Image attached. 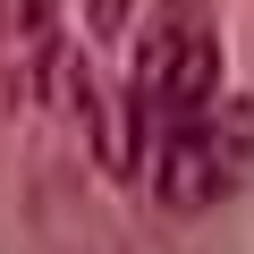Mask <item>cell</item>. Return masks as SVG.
I'll use <instances>...</instances> for the list:
<instances>
[{"label":"cell","mask_w":254,"mask_h":254,"mask_svg":"<svg viewBox=\"0 0 254 254\" xmlns=\"http://www.w3.org/2000/svg\"><path fill=\"white\" fill-rule=\"evenodd\" d=\"M246 178H254V102L246 93H220L212 110L153 127V203L161 212L195 220V212L229 203Z\"/></svg>","instance_id":"cell-1"},{"label":"cell","mask_w":254,"mask_h":254,"mask_svg":"<svg viewBox=\"0 0 254 254\" xmlns=\"http://www.w3.org/2000/svg\"><path fill=\"white\" fill-rule=\"evenodd\" d=\"M220 26L203 0H153V26L136 34V76H127V110L144 127H170V119H195L220 102Z\"/></svg>","instance_id":"cell-2"},{"label":"cell","mask_w":254,"mask_h":254,"mask_svg":"<svg viewBox=\"0 0 254 254\" xmlns=\"http://www.w3.org/2000/svg\"><path fill=\"white\" fill-rule=\"evenodd\" d=\"M85 26H93V34H119V26H127V0H85Z\"/></svg>","instance_id":"cell-3"}]
</instances>
